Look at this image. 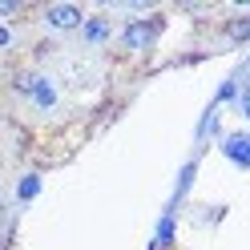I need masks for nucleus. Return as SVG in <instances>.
<instances>
[{
  "label": "nucleus",
  "instance_id": "obj_4",
  "mask_svg": "<svg viewBox=\"0 0 250 250\" xmlns=\"http://www.w3.org/2000/svg\"><path fill=\"white\" fill-rule=\"evenodd\" d=\"M85 41H89V44L109 41V24H105V21H89V24H85Z\"/></svg>",
  "mask_w": 250,
  "mask_h": 250
},
{
  "label": "nucleus",
  "instance_id": "obj_3",
  "mask_svg": "<svg viewBox=\"0 0 250 250\" xmlns=\"http://www.w3.org/2000/svg\"><path fill=\"white\" fill-rule=\"evenodd\" d=\"M153 37H158V24H153V21L125 28V44H129V49H146V44H153Z\"/></svg>",
  "mask_w": 250,
  "mask_h": 250
},
{
  "label": "nucleus",
  "instance_id": "obj_6",
  "mask_svg": "<svg viewBox=\"0 0 250 250\" xmlns=\"http://www.w3.org/2000/svg\"><path fill=\"white\" fill-rule=\"evenodd\" d=\"M238 109H242V117H246V121H250V85H246V89H242V101H238Z\"/></svg>",
  "mask_w": 250,
  "mask_h": 250
},
{
  "label": "nucleus",
  "instance_id": "obj_1",
  "mask_svg": "<svg viewBox=\"0 0 250 250\" xmlns=\"http://www.w3.org/2000/svg\"><path fill=\"white\" fill-rule=\"evenodd\" d=\"M222 153L226 162H234L238 169H250V129H234L222 137Z\"/></svg>",
  "mask_w": 250,
  "mask_h": 250
},
{
  "label": "nucleus",
  "instance_id": "obj_5",
  "mask_svg": "<svg viewBox=\"0 0 250 250\" xmlns=\"http://www.w3.org/2000/svg\"><path fill=\"white\" fill-rule=\"evenodd\" d=\"M37 190H41V178H37V174H28V178L21 182V202H28V198H33Z\"/></svg>",
  "mask_w": 250,
  "mask_h": 250
},
{
  "label": "nucleus",
  "instance_id": "obj_2",
  "mask_svg": "<svg viewBox=\"0 0 250 250\" xmlns=\"http://www.w3.org/2000/svg\"><path fill=\"white\" fill-rule=\"evenodd\" d=\"M44 21H49V28H57V33H69V28L81 24V8L77 4H53L44 12Z\"/></svg>",
  "mask_w": 250,
  "mask_h": 250
}]
</instances>
